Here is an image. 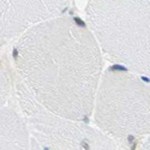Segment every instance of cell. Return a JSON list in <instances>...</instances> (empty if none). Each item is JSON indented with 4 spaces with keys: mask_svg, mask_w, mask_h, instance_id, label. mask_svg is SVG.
<instances>
[{
    "mask_svg": "<svg viewBox=\"0 0 150 150\" xmlns=\"http://www.w3.org/2000/svg\"><path fill=\"white\" fill-rule=\"evenodd\" d=\"M93 117L119 149L142 145L150 137V84L129 70L108 69L98 84Z\"/></svg>",
    "mask_w": 150,
    "mask_h": 150,
    "instance_id": "obj_3",
    "label": "cell"
},
{
    "mask_svg": "<svg viewBox=\"0 0 150 150\" xmlns=\"http://www.w3.org/2000/svg\"><path fill=\"white\" fill-rule=\"evenodd\" d=\"M12 94V79L7 65L0 55V107L7 105Z\"/></svg>",
    "mask_w": 150,
    "mask_h": 150,
    "instance_id": "obj_7",
    "label": "cell"
},
{
    "mask_svg": "<svg viewBox=\"0 0 150 150\" xmlns=\"http://www.w3.org/2000/svg\"><path fill=\"white\" fill-rule=\"evenodd\" d=\"M16 94L31 138L42 150H119V146L96 126L67 119L43 108L18 78Z\"/></svg>",
    "mask_w": 150,
    "mask_h": 150,
    "instance_id": "obj_4",
    "label": "cell"
},
{
    "mask_svg": "<svg viewBox=\"0 0 150 150\" xmlns=\"http://www.w3.org/2000/svg\"><path fill=\"white\" fill-rule=\"evenodd\" d=\"M0 150H33L29 126L22 112L0 107Z\"/></svg>",
    "mask_w": 150,
    "mask_h": 150,
    "instance_id": "obj_6",
    "label": "cell"
},
{
    "mask_svg": "<svg viewBox=\"0 0 150 150\" xmlns=\"http://www.w3.org/2000/svg\"><path fill=\"white\" fill-rule=\"evenodd\" d=\"M70 0H0V37L15 39L40 23L64 15Z\"/></svg>",
    "mask_w": 150,
    "mask_h": 150,
    "instance_id": "obj_5",
    "label": "cell"
},
{
    "mask_svg": "<svg viewBox=\"0 0 150 150\" xmlns=\"http://www.w3.org/2000/svg\"><path fill=\"white\" fill-rule=\"evenodd\" d=\"M18 78L43 108L85 121L93 114L103 59L81 18L61 15L27 30L12 49Z\"/></svg>",
    "mask_w": 150,
    "mask_h": 150,
    "instance_id": "obj_1",
    "label": "cell"
},
{
    "mask_svg": "<svg viewBox=\"0 0 150 150\" xmlns=\"http://www.w3.org/2000/svg\"><path fill=\"white\" fill-rule=\"evenodd\" d=\"M85 13L101 51L150 78V0H89Z\"/></svg>",
    "mask_w": 150,
    "mask_h": 150,
    "instance_id": "obj_2",
    "label": "cell"
},
{
    "mask_svg": "<svg viewBox=\"0 0 150 150\" xmlns=\"http://www.w3.org/2000/svg\"><path fill=\"white\" fill-rule=\"evenodd\" d=\"M139 150H150V137L143 142V144L141 145V149Z\"/></svg>",
    "mask_w": 150,
    "mask_h": 150,
    "instance_id": "obj_8",
    "label": "cell"
},
{
    "mask_svg": "<svg viewBox=\"0 0 150 150\" xmlns=\"http://www.w3.org/2000/svg\"><path fill=\"white\" fill-rule=\"evenodd\" d=\"M31 139H33V138H31ZM33 150H42V149L40 148V145L37 144V143H36L34 139H33Z\"/></svg>",
    "mask_w": 150,
    "mask_h": 150,
    "instance_id": "obj_9",
    "label": "cell"
}]
</instances>
